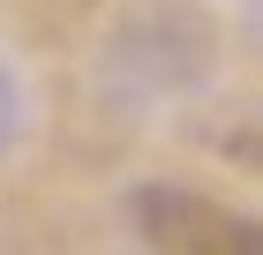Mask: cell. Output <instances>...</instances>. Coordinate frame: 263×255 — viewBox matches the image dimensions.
<instances>
[{
	"label": "cell",
	"mask_w": 263,
	"mask_h": 255,
	"mask_svg": "<svg viewBox=\"0 0 263 255\" xmlns=\"http://www.w3.org/2000/svg\"><path fill=\"white\" fill-rule=\"evenodd\" d=\"M136 225L158 255H263V218L196 188H173V180L136 195Z\"/></svg>",
	"instance_id": "cell-1"
}]
</instances>
